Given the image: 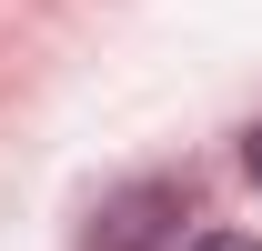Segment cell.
<instances>
[{
	"mask_svg": "<svg viewBox=\"0 0 262 251\" xmlns=\"http://www.w3.org/2000/svg\"><path fill=\"white\" fill-rule=\"evenodd\" d=\"M182 211V191L171 181H151V191H121L111 211H101V231H91V251H151L162 241V221Z\"/></svg>",
	"mask_w": 262,
	"mask_h": 251,
	"instance_id": "6da1fadb",
	"label": "cell"
},
{
	"mask_svg": "<svg viewBox=\"0 0 262 251\" xmlns=\"http://www.w3.org/2000/svg\"><path fill=\"white\" fill-rule=\"evenodd\" d=\"M192 251H262V241H242V231H212V241H192Z\"/></svg>",
	"mask_w": 262,
	"mask_h": 251,
	"instance_id": "7a4b0ae2",
	"label": "cell"
},
{
	"mask_svg": "<svg viewBox=\"0 0 262 251\" xmlns=\"http://www.w3.org/2000/svg\"><path fill=\"white\" fill-rule=\"evenodd\" d=\"M242 171H252V181H262V131H252V151H242Z\"/></svg>",
	"mask_w": 262,
	"mask_h": 251,
	"instance_id": "3957f363",
	"label": "cell"
}]
</instances>
